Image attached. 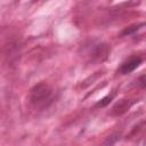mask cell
I'll return each mask as SVG.
<instances>
[{
  "label": "cell",
  "instance_id": "cell-3",
  "mask_svg": "<svg viewBox=\"0 0 146 146\" xmlns=\"http://www.w3.org/2000/svg\"><path fill=\"white\" fill-rule=\"evenodd\" d=\"M110 50L111 49H110L108 44H106V43H97V44H95L92 47V49L90 51V56H91L92 59L102 62V60L106 59V57L110 54Z\"/></svg>",
  "mask_w": 146,
  "mask_h": 146
},
{
  "label": "cell",
  "instance_id": "cell-6",
  "mask_svg": "<svg viewBox=\"0 0 146 146\" xmlns=\"http://www.w3.org/2000/svg\"><path fill=\"white\" fill-rule=\"evenodd\" d=\"M112 98H113V95H111V96H106V97H104L100 102H98V106H106L111 100H112Z\"/></svg>",
  "mask_w": 146,
  "mask_h": 146
},
{
  "label": "cell",
  "instance_id": "cell-1",
  "mask_svg": "<svg viewBox=\"0 0 146 146\" xmlns=\"http://www.w3.org/2000/svg\"><path fill=\"white\" fill-rule=\"evenodd\" d=\"M30 102L38 108H46L54 102V90L46 83L40 82L35 84L30 91Z\"/></svg>",
  "mask_w": 146,
  "mask_h": 146
},
{
  "label": "cell",
  "instance_id": "cell-4",
  "mask_svg": "<svg viewBox=\"0 0 146 146\" xmlns=\"http://www.w3.org/2000/svg\"><path fill=\"white\" fill-rule=\"evenodd\" d=\"M125 104V100H122L121 103H117L114 107H113V114L115 115H121L123 114L128 108H129V104L128 105H124Z\"/></svg>",
  "mask_w": 146,
  "mask_h": 146
},
{
  "label": "cell",
  "instance_id": "cell-5",
  "mask_svg": "<svg viewBox=\"0 0 146 146\" xmlns=\"http://www.w3.org/2000/svg\"><path fill=\"white\" fill-rule=\"evenodd\" d=\"M140 26H144V24H143V23H140V24H135V25L128 26V27H125V29L123 30L122 35H130V34H132V33L137 32V31L140 29Z\"/></svg>",
  "mask_w": 146,
  "mask_h": 146
},
{
  "label": "cell",
  "instance_id": "cell-2",
  "mask_svg": "<svg viewBox=\"0 0 146 146\" xmlns=\"http://www.w3.org/2000/svg\"><path fill=\"white\" fill-rule=\"evenodd\" d=\"M143 62V58L140 56H131L127 60H124L121 66L119 67V72L121 74H129L132 71H135Z\"/></svg>",
  "mask_w": 146,
  "mask_h": 146
},
{
  "label": "cell",
  "instance_id": "cell-7",
  "mask_svg": "<svg viewBox=\"0 0 146 146\" xmlns=\"http://www.w3.org/2000/svg\"><path fill=\"white\" fill-rule=\"evenodd\" d=\"M138 83L141 88H145V75H141L139 79H138Z\"/></svg>",
  "mask_w": 146,
  "mask_h": 146
}]
</instances>
